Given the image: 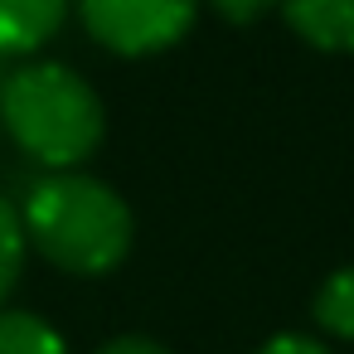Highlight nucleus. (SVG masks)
Segmentation results:
<instances>
[{"label": "nucleus", "instance_id": "1", "mask_svg": "<svg viewBox=\"0 0 354 354\" xmlns=\"http://www.w3.org/2000/svg\"><path fill=\"white\" fill-rule=\"evenodd\" d=\"M25 243L68 277H107L127 262L136 218L127 199L88 170H44L20 204Z\"/></svg>", "mask_w": 354, "mask_h": 354}, {"label": "nucleus", "instance_id": "2", "mask_svg": "<svg viewBox=\"0 0 354 354\" xmlns=\"http://www.w3.org/2000/svg\"><path fill=\"white\" fill-rule=\"evenodd\" d=\"M0 131L44 170H83L107 136V112L78 68L25 59L0 78Z\"/></svg>", "mask_w": 354, "mask_h": 354}, {"label": "nucleus", "instance_id": "3", "mask_svg": "<svg viewBox=\"0 0 354 354\" xmlns=\"http://www.w3.org/2000/svg\"><path fill=\"white\" fill-rule=\"evenodd\" d=\"M88 39L117 59H151L175 44L199 20V0H73Z\"/></svg>", "mask_w": 354, "mask_h": 354}, {"label": "nucleus", "instance_id": "4", "mask_svg": "<svg viewBox=\"0 0 354 354\" xmlns=\"http://www.w3.org/2000/svg\"><path fill=\"white\" fill-rule=\"evenodd\" d=\"M73 0H0V64L39 59V49L68 25Z\"/></svg>", "mask_w": 354, "mask_h": 354}, {"label": "nucleus", "instance_id": "5", "mask_svg": "<svg viewBox=\"0 0 354 354\" xmlns=\"http://www.w3.org/2000/svg\"><path fill=\"white\" fill-rule=\"evenodd\" d=\"M286 30L320 54H354V0H281Z\"/></svg>", "mask_w": 354, "mask_h": 354}, {"label": "nucleus", "instance_id": "6", "mask_svg": "<svg viewBox=\"0 0 354 354\" xmlns=\"http://www.w3.org/2000/svg\"><path fill=\"white\" fill-rule=\"evenodd\" d=\"M310 320L320 325V335L330 339H344L354 344V262L335 267L320 286H315V301H310Z\"/></svg>", "mask_w": 354, "mask_h": 354}, {"label": "nucleus", "instance_id": "7", "mask_svg": "<svg viewBox=\"0 0 354 354\" xmlns=\"http://www.w3.org/2000/svg\"><path fill=\"white\" fill-rule=\"evenodd\" d=\"M0 354H68V339L44 315L6 306L0 310Z\"/></svg>", "mask_w": 354, "mask_h": 354}, {"label": "nucleus", "instance_id": "8", "mask_svg": "<svg viewBox=\"0 0 354 354\" xmlns=\"http://www.w3.org/2000/svg\"><path fill=\"white\" fill-rule=\"evenodd\" d=\"M25 257H30V243H25V223H20V204H10L0 194V310H6L10 291L20 286V272H25Z\"/></svg>", "mask_w": 354, "mask_h": 354}, {"label": "nucleus", "instance_id": "9", "mask_svg": "<svg viewBox=\"0 0 354 354\" xmlns=\"http://www.w3.org/2000/svg\"><path fill=\"white\" fill-rule=\"evenodd\" d=\"M252 354H335L330 344H320V335H301V330H281L272 339H262Z\"/></svg>", "mask_w": 354, "mask_h": 354}, {"label": "nucleus", "instance_id": "10", "mask_svg": "<svg viewBox=\"0 0 354 354\" xmlns=\"http://www.w3.org/2000/svg\"><path fill=\"white\" fill-rule=\"evenodd\" d=\"M97 354H170L156 335H112L107 344H97Z\"/></svg>", "mask_w": 354, "mask_h": 354}, {"label": "nucleus", "instance_id": "11", "mask_svg": "<svg viewBox=\"0 0 354 354\" xmlns=\"http://www.w3.org/2000/svg\"><path fill=\"white\" fill-rule=\"evenodd\" d=\"M204 6H214L223 20H233V25H243V20H257L262 10H272V6H281V0H204Z\"/></svg>", "mask_w": 354, "mask_h": 354}]
</instances>
